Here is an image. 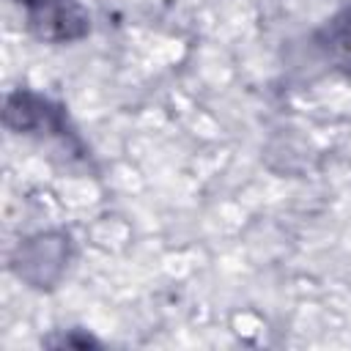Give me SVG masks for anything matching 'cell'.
<instances>
[{
  "instance_id": "obj_2",
  "label": "cell",
  "mask_w": 351,
  "mask_h": 351,
  "mask_svg": "<svg viewBox=\"0 0 351 351\" xmlns=\"http://www.w3.org/2000/svg\"><path fill=\"white\" fill-rule=\"evenodd\" d=\"M348 22H351V14H348ZM337 47L346 52V63H351V25H340ZM348 69H351V66H348Z\"/></svg>"
},
{
  "instance_id": "obj_1",
  "label": "cell",
  "mask_w": 351,
  "mask_h": 351,
  "mask_svg": "<svg viewBox=\"0 0 351 351\" xmlns=\"http://www.w3.org/2000/svg\"><path fill=\"white\" fill-rule=\"evenodd\" d=\"M25 5L36 8L38 11V22H49V25H60L63 36H77V30H71V25H80L82 27V16H74V11L66 8V0H22Z\"/></svg>"
}]
</instances>
